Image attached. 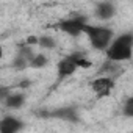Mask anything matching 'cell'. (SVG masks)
Instances as JSON below:
<instances>
[{
	"label": "cell",
	"instance_id": "6",
	"mask_svg": "<svg viewBox=\"0 0 133 133\" xmlns=\"http://www.w3.org/2000/svg\"><path fill=\"white\" fill-rule=\"evenodd\" d=\"M24 128V122L16 116H3L0 119V133H19Z\"/></svg>",
	"mask_w": 133,
	"mask_h": 133
},
{
	"label": "cell",
	"instance_id": "8",
	"mask_svg": "<svg viewBox=\"0 0 133 133\" xmlns=\"http://www.w3.org/2000/svg\"><path fill=\"white\" fill-rule=\"evenodd\" d=\"M94 16L99 21H110L116 16V5L113 2H100L96 5Z\"/></svg>",
	"mask_w": 133,
	"mask_h": 133
},
{
	"label": "cell",
	"instance_id": "10",
	"mask_svg": "<svg viewBox=\"0 0 133 133\" xmlns=\"http://www.w3.org/2000/svg\"><path fill=\"white\" fill-rule=\"evenodd\" d=\"M53 116L59 117V119H66V121H75L77 119V110L74 107H64V108H58Z\"/></svg>",
	"mask_w": 133,
	"mask_h": 133
},
{
	"label": "cell",
	"instance_id": "2",
	"mask_svg": "<svg viewBox=\"0 0 133 133\" xmlns=\"http://www.w3.org/2000/svg\"><path fill=\"white\" fill-rule=\"evenodd\" d=\"M82 35L86 36L89 45L97 50V52H103L108 49V45L111 44V41L114 39V30L105 25H94V24H86L83 27Z\"/></svg>",
	"mask_w": 133,
	"mask_h": 133
},
{
	"label": "cell",
	"instance_id": "15",
	"mask_svg": "<svg viewBox=\"0 0 133 133\" xmlns=\"http://www.w3.org/2000/svg\"><path fill=\"white\" fill-rule=\"evenodd\" d=\"M124 114L128 116V117L133 114V100H131L130 97L125 100V105H124Z\"/></svg>",
	"mask_w": 133,
	"mask_h": 133
},
{
	"label": "cell",
	"instance_id": "14",
	"mask_svg": "<svg viewBox=\"0 0 133 133\" xmlns=\"http://www.w3.org/2000/svg\"><path fill=\"white\" fill-rule=\"evenodd\" d=\"M13 66L16 69H25V68H28V61L24 58V56H21L19 53L14 56V59H13Z\"/></svg>",
	"mask_w": 133,
	"mask_h": 133
},
{
	"label": "cell",
	"instance_id": "7",
	"mask_svg": "<svg viewBox=\"0 0 133 133\" xmlns=\"http://www.w3.org/2000/svg\"><path fill=\"white\" fill-rule=\"evenodd\" d=\"M124 72L122 69V64L121 63H113V61H103L102 66L97 71V75H102V77H111L113 80H116L121 74Z\"/></svg>",
	"mask_w": 133,
	"mask_h": 133
},
{
	"label": "cell",
	"instance_id": "17",
	"mask_svg": "<svg viewBox=\"0 0 133 133\" xmlns=\"http://www.w3.org/2000/svg\"><path fill=\"white\" fill-rule=\"evenodd\" d=\"M25 45H28V47H35V45H38V36H35V35L27 36V39H25Z\"/></svg>",
	"mask_w": 133,
	"mask_h": 133
},
{
	"label": "cell",
	"instance_id": "3",
	"mask_svg": "<svg viewBox=\"0 0 133 133\" xmlns=\"http://www.w3.org/2000/svg\"><path fill=\"white\" fill-rule=\"evenodd\" d=\"M88 24L86 17L85 16H71L64 21H59L58 22V28L66 33L68 36H72V38H78L82 36V31H83V27Z\"/></svg>",
	"mask_w": 133,
	"mask_h": 133
},
{
	"label": "cell",
	"instance_id": "4",
	"mask_svg": "<svg viewBox=\"0 0 133 133\" xmlns=\"http://www.w3.org/2000/svg\"><path fill=\"white\" fill-rule=\"evenodd\" d=\"M114 86H116V80H113L111 77L97 75V77H94V78L89 82V88L92 89V92H94L96 97H99V99L108 97V96L111 94V91L114 89Z\"/></svg>",
	"mask_w": 133,
	"mask_h": 133
},
{
	"label": "cell",
	"instance_id": "18",
	"mask_svg": "<svg viewBox=\"0 0 133 133\" xmlns=\"http://www.w3.org/2000/svg\"><path fill=\"white\" fill-rule=\"evenodd\" d=\"M30 85H31V82H30V80H25V82H21V83H19V88H22V89H27Z\"/></svg>",
	"mask_w": 133,
	"mask_h": 133
},
{
	"label": "cell",
	"instance_id": "9",
	"mask_svg": "<svg viewBox=\"0 0 133 133\" xmlns=\"http://www.w3.org/2000/svg\"><path fill=\"white\" fill-rule=\"evenodd\" d=\"M3 103L8 110H21L25 103V96L21 92H11Z\"/></svg>",
	"mask_w": 133,
	"mask_h": 133
},
{
	"label": "cell",
	"instance_id": "1",
	"mask_svg": "<svg viewBox=\"0 0 133 133\" xmlns=\"http://www.w3.org/2000/svg\"><path fill=\"white\" fill-rule=\"evenodd\" d=\"M131 49H133V33L125 31L119 36H114L108 49L105 50L107 59L113 63H124L131 59Z\"/></svg>",
	"mask_w": 133,
	"mask_h": 133
},
{
	"label": "cell",
	"instance_id": "13",
	"mask_svg": "<svg viewBox=\"0 0 133 133\" xmlns=\"http://www.w3.org/2000/svg\"><path fill=\"white\" fill-rule=\"evenodd\" d=\"M92 64L94 63L83 52H77V69H91Z\"/></svg>",
	"mask_w": 133,
	"mask_h": 133
},
{
	"label": "cell",
	"instance_id": "16",
	"mask_svg": "<svg viewBox=\"0 0 133 133\" xmlns=\"http://www.w3.org/2000/svg\"><path fill=\"white\" fill-rule=\"evenodd\" d=\"M11 94V89L10 88H5V86H0V103H3L6 99H8V96Z\"/></svg>",
	"mask_w": 133,
	"mask_h": 133
},
{
	"label": "cell",
	"instance_id": "12",
	"mask_svg": "<svg viewBox=\"0 0 133 133\" xmlns=\"http://www.w3.org/2000/svg\"><path fill=\"white\" fill-rule=\"evenodd\" d=\"M49 64V56L44 55V53H35L33 58L28 61V66L33 69H41V68H45Z\"/></svg>",
	"mask_w": 133,
	"mask_h": 133
},
{
	"label": "cell",
	"instance_id": "11",
	"mask_svg": "<svg viewBox=\"0 0 133 133\" xmlns=\"http://www.w3.org/2000/svg\"><path fill=\"white\" fill-rule=\"evenodd\" d=\"M38 47L45 49V50H55L58 47V41L53 36L42 35V36H38Z\"/></svg>",
	"mask_w": 133,
	"mask_h": 133
},
{
	"label": "cell",
	"instance_id": "5",
	"mask_svg": "<svg viewBox=\"0 0 133 133\" xmlns=\"http://www.w3.org/2000/svg\"><path fill=\"white\" fill-rule=\"evenodd\" d=\"M56 71H58L59 78H68V77L74 75L77 71V52L63 56L56 64Z\"/></svg>",
	"mask_w": 133,
	"mask_h": 133
}]
</instances>
